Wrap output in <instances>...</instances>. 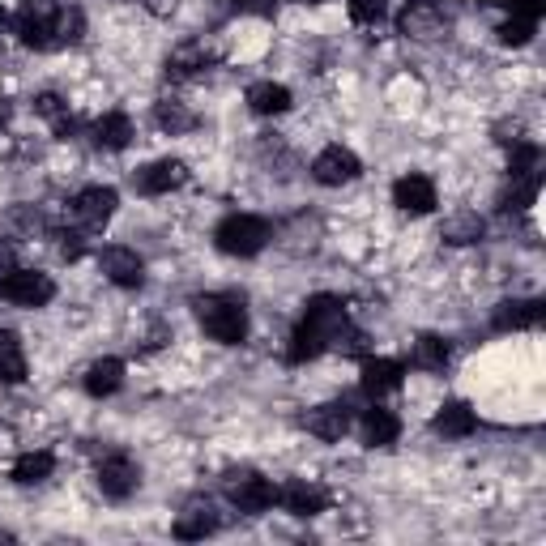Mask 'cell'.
Returning <instances> with one entry per match:
<instances>
[{"label": "cell", "mask_w": 546, "mask_h": 546, "mask_svg": "<svg viewBox=\"0 0 546 546\" xmlns=\"http://www.w3.org/2000/svg\"><path fill=\"white\" fill-rule=\"evenodd\" d=\"M359 158L342 150V146H329V150H320L316 154V163H312V180L316 184H325V188H342L350 180H359Z\"/></svg>", "instance_id": "8992f818"}, {"label": "cell", "mask_w": 546, "mask_h": 546, "mask_svg": "<svg viewBox=\"0 0 546 546\" xmlns=\"http://www.w3.org/2000/svg\"><path fill=\"white\" fill-rule=\"evenodd\" d=\"M444 30V9L431 0H410V9L401 13V35L410 39H436Z\"/></svg>", "instance_id": "5bb4252c"}, {"label": "cell", "mask_w": 546, "mask_h": 546, "mask_svg": "<svg viewBox=\"0 0 546 546\" xmlns=\"http://www.w3.org/2000/svg\"><path fill=\"white\" fill-rule=\"evenodd\" d=\"M303 320H308V325H316L325 337H333L337 329L346 325V303L337 299V295H312L308 308H303Z\"/></svg>", "instance_id": "ac0fdd59"}, {"label": "cell", "mask_w": 546, "mask_h": 546, "mask_svg": "<svg viewBox=\"0 0 546 546\" xmlns=\"http://www.w3.org/2000/svg\"><path fill=\"white\" fill-rule=\"evenodd\" d=\"M231 5H244L248 9V5H256V0H231Z\"/></svg>", "instance_id": "f35d334b"}, {"label": "cell", "mask_w": 546, "mask_h": 546, "mask_svg": "<svg viewBox=\"0 0 546 546\" xmlns=\"http://www.w3.org/2000/svg\"><path fill=\"white\" fill-rule=\"evenodd\" d=\"M99 265L107 273V282L124 286V291H137V286L146 282V265H141V256L133 248H103Z\"/></svg>", "instance_id": "30bf717a"}, {"label": "cell", "mask_w": 546, "mask_h": 546, "mask_svg": "<svg viewBox=\"0 0 546 546\" xmlns=\"http://www.w3.org/2000/svg\"><path fill=\"white\" fill-rule=\"evenodd\" d=\"M154 120H158V128L163 133H171V137H180V133H192L197 128V116L188 111V103H180V99H163L154 107Z\"/></svg>", "instance_id": "f1b7e54d"}, {"label": "cell", "mask_w": 546, "mask_h": 546, "mask_svg": "<svg viewBox=\"0 0 546 546\" xmlns=\"http://www.w3.org/2000/svg\"><path fill=\"white\" fill-rule=\"evenodd\" d=\"M329 350V337L320 333L316 325H308V320H299L295 325V333H291V346H286V359L291 363H312V359H320Z\"/></svg>", "instance_id": "d6986e66"}, {"label": "cell", "mask_w": 546, "mask_h": 546, "mask_svg": "<svg viewBox=\"0 0 546 546\" xmlns=\"http://www.w3.org/2000/svg\"><path fill=\"white\" fill-rule=\"evenodd\" d=\"M431 427H436L440 436H448V440H461V436H470V431L478 427V419H474V410L465 406V401H448Z\"/></svg>", "instance_id": "603a6c76"}, {"label": "cell", "mask_w": 546, "mask_h": 546, "mask_svg": "<svg viewBox=\"0 0 546 546\" xmlns=\"http://www.w3.org/2000/svg\"><path fill=\"white\" fill-rule=\"evenodd\" d=\"M303 427H308L316 440H342L350 431V410L346 406H316L303 414Z\"/></svg>", "instance_id": "e0dca14e"}, {"label": "cell", "mask_w": 546, "mask_h": 546, "mask_svg": "<svg viewBox=\"0 0 546 546\" xmlns=\"http://www.w3.org/2000/svg\"><path fill=\"white\" fill-rule=\"evenodd\" d=\"M116 201H120L116 188H82V192L73 197V218L82 222L86 231H99L103 222L116 214Z\"/></svg>", "instance_id": "ba28073f"}, {"label": "cell", "mask_w": 546, "mask_h": 546, "mask_svg": "<svg viewBox=\"0 0 546 546\" xmlns=\"http://www.w3.org/2000/svg\"><path fill=\"white\" fill-rule=\"evenodd\" d=\"M56 470V457L52 453H22L18 461H13V483H22V487H35V483H47Z\"/></svg>", "instance_id": "484cf974"}, {"label": "cell", "mask_w": 546, "mask_h": 546, "mask_svg": "<svg viewBox=\"0 0 546 546\" xmlns=\"http://www.w3.org/2000/svg\"><path fill=\"white\" fill-rule=\"evenodd\" d=\"M538 18H542V0H512V18L500 26V39L512 47L529 43L538 30Z\"/></svg>", "instance_id": "9a60e30c"}, {"label": "cell", "mask_w": 546, "mask_h": 546, "mask_svg": "<svg viewBox=\"0 0 546 546\" xmlns=\"http://www.w3.org/2000/svg\"><path fill=\"white\" fill-rule=\"evenodd\" d=\"M137 483H141V474L128 457H107L99 465V491L107 495V500H128V495L137 491Z\"/></svg>", "instance_id": "8fae6325"}, {"label": "cell", "mask_w": 546, "mask_h": 546, "mask_svg": "<svg viewBox=\"0 0 546 546\" xmlns=\"http://www.w3.org/2000/svg\"><path fill=\"white\" fill-rule=\"evenodd\" d=\"M397 431H401V423H397L393 410L372 406V410L363 414V444H367V448H389V444L397 440Z\"/></svg>", "instance_id": "44dd1931"}, {"label": "cell", "mask_w": 546, "mask_h": 546, "mask_svg": "<svg viewBox=\"0 0 546 546\" xmlns=\"http://www.w3.org/2000/svg\"><path fill=\"white\" fill-rule=\"evenodd\" d=\"M363 389L372 397L401 389V363L397 359H363Z\"/></svg>", "instance_id": "ffe728a7"}, {"label": "cell", "mask_w": 546, "mask_h": 546, "mask_svg": "<svg viewBox=\"0 0 546 546\" xmlns=\"http://www.w3.org/2000/svg\"><path fill=\"white\" fill-rule=\"evenodd\" d=\"M192 312H197L201 329L222 346H239L248 337V312L231 295H201V299H192Z\"/></svg>", "instance_id": "6da1fadb"}, {"label": "cell", "mask_w": 546, "mask_h": 546, "mask_svg": "<svg viewBox=\"0 0 546 546\" xmlns=\"http://www.w3.org/2000/svg\"><path fill=\"white\" fill-rule=\"evenodd\" d=\"M295 5H320V0H295Z\"/></svg>", "instance_id": "ab89813d"}, {"label": "cell", "mask_w": 546, "mask_h": 546, "mask_svg": "<svg viewBox=\"0 0 546 546\" xmlns=\"http://www.w3.org/2000/svg\"><path fill=\"white\" fill-rule=\"evenodd\" d=\"M9 269H18V248H13L9 239H0V278H5Z\"/></svg>", "instance_id": "8d00e7d4"}, {"label": "cell", "mask_w": 546, "mask_h": 546, "mask_svg": "<svg viewBox=\"0 0 546 546\" xmlns=\"http://www.w3.org/2000/svg\"><path fill=\"white\" fill-rule=\"evenodd\" d=\"M278 504L291 512V517H316V512H325V504H329V495L320 491V487H312V483H286L282 491H278Z\"/></svg>", "instance_id": "2e32d148"}, {"label": "cell", "mask_w": 546, "mask_h": 546, "mask_svg": "<svg viewBox=\"0 0 546 546\" xmlns=\"http://www.w3.org/2000/svg\"><path fill=\"white\" fill-rule=\"evenodd\" d=\"M269 222L265 218H252V214H231L218 222L214 231V244L227 252V256H256L269 244Z\"/></svg>", "instance_id": "7a4b0ae2"}, {"label": "cell", "mask_w": 546, "mask_h": 546, "mask_svg": "<svg viewBox=\"0 0 546 546\" xmlns=\"http://www.w3.org/2000/svg\"><path fill=\"white\" fill-rule=\"evenodd\" d=\"M329 346H333V350H342V355H367V333L355 329V325L346 320V325L329 337Z\"/></svg>", "instance_id": "836d02e7"}, {"label": "cell", "mask_w": 546, "mask_h": 546, "mask_svg": "<svg viewBox=\"0 0 546 546\" xmlns=\"http://www.w3.org/2000/svg\"><path fill=\"white\" fill-rule=\"evenodd\" d=\"M393 205L401 214H431L436 210V184L427 180V175H401L393 184Z\"/></svg>", "instance_id": "9c48e42d"}, {"label": "cell", "mask_w": 546, "mask_h": 546, "mask_svg": "<svg viewBox=\"0 0 546 546\" xmlns=\"http://www.w3.org/2000/svg\"><path fill=\"white\" fill-rule=\"evenodd\" d=\"M52 295H56V282L39 269H9L0 278V299L18 303V308H43V303H52Z\"/></svg>", "instance_id": "3957f363"}, {"label": "cell", "mask_w": 546, "mask_h": 546, "mask_svg": "<svg viewBox=\"0 0 546 546\" xmlns=\"http://www.w3.org/2000/svg\"><path fill=\"white\" fill-rule=\"evenodd\" d=\"M5 22H9V18H5V9H0V35H5Z\"/></svg>", "instance_id": "74e56055"}, {"label": "cell", "mask_w": 546, "mask_h": 546, "mask_svg": "<svg viewBox=\"0 0 546 546\" xmlns=\"http://www.w3.org/2000/svg\"><path fill=\"white\" fill-rule=\"evenodd\" d=\"M218 529V512L210 500H188L184 512L175 517V538H184V542H201V538H210Z\"/></svg>", "instance_id": "7c38bea8"}, {"label": "cell", "mask_w": 546, "mask_h": 546, "mask_svg": "<svg viewBox=\"0 0 546 546\" xmlns=\"http://www.w3.org/2000/svg\"><path fill=\"white\" fill-rule=\"evenodd\" d=\"M18 35L26 47H56V9L52 0H26V9L18 13Z\"/></svg>", "instance_id": "5b68a950"}, {"label": "cell", "mask_w": 546, "mask_h": 546, "mask_svg": "<svg viewBox=\"0 0 546 546\" xmlns=\"http://www.w3.org/2000/svg\"><path fill=\"white\" fill-rule=\"evenodd\" d=\"M227 495H231V504L239 512H248V517H261V512H269L273 504H278V487H273L269 478L252 474V470L227 474Z\"/></svg>", "instance_id": "277c9868"}, {"label": "cell", "mask_w": 546, "mask_h": 546, "mask_svg": "<svg viewBox=\"0 0 546 546\" xmlns=\"http://www.w3.org/2000/svg\"><path fill=\"white\" fill-rule=\"evenodd\" d=\"M124 384V363L120 359H99L86 372V393L90 397H111Z\"/></svg>", "instance_id": "4316f807"}, {"label": "cell", "mask_w": 546, "mask_h": 546, "mask_svg": "<svg viewBox=\"0 0 546 546\" xmlns=\"http://www.w3.org/2000/svg\"><path fill=\"white\" fill-rule=\"evenodd\" d=\"M82 30H86L82 9H56V47L77 43V39H82Z\"/></svg>", "instance_id": "d6a6232c"}, {"label": "cell", "mask_w": 546, "mask_h": 546, "mask_svg": "<svg viewBox=\"0 0 546 546\" xmlns=\"http://www.w3.org/2000/svg\"><path fill=\"white\" fill-rule=\"evenodd\" d=\"M26 380V355L18 333L0 329V384H22Z\"/></svg>", "instance_id": "cb8c5ba5"}, {"label": "cell", "mask_w": 546, "mask_h": 546, "mask_svg": "<svg viewBox=\"0 0 546 546\" xmlns=\"http://www.w3.org/2000/svg\"><path fill=\"white\" fill-rule=\"evenodd\" d=\"M0 124H5V116H0Z\"/></svg>", "instance_id": "60d3db41"}, {"label": "cell", "mask_w": 546, "mask_h": 546, "mask_svg": "<svg viewBox=\"0 0 546 546\" xmlns=\"http://www.w3.org/2000/svg\"><path fill=\"white\" fill-rule=\"evenodd\" d=\"M538 184H542L538 171H512V184L500 192V210H525L538 197Z\"/></svg>", "instance_id": "83f0119b"}, {"label": "cell", "mask_w": 546, "mask_h": 546, "mask_svg": "<svg viewBox=\"0 0 546 546\" xmlns=\"http://www.w3.org/2000/svg\"><path fill=\"white\" fill-rule=\"evenodd\" d=\"M414 367H423V372H444L448 367V342L436 333H423L414 337Z\"/></svg>", "instance_id": "4dcf8cb0"}, {"label": "cell", "mask_w": 546, "mask_h": 546, "mask_svg": "<svg viewBox=\"0 0 546 546\" xmlns=\"http://www.w3.org/2000/svg\"><path fill=\"white\" fill-rule=\"evenodd\" d=\"M483 231H487V222L478 218L474 210H457L453 218L444 222L440 235L448 239V244H478V239H483Z\"/></svg>", "instance_id": "f546056e"}, {"label": "cell", "mask_w": 546, "mask_h": 546, "mask_svg": "<svg viewBox=\"0 0 546 546\" xmlns=\"http://www.w3.org/2000/svg\"><path fill=\"white\" fill-rule=\"evenodd\" d=\"M205 64H210L205 47H180V52L167 60V77H171V82H188V77H197Z\"/></svg>", "instance_id": "1f68e13d"}, {"label": "cell", "mask_w": 546, "mask_h": 546, "mask_svg": "<svg viewBox=\"0 0 546 546\" xmlns=\"http://www.w3.org/2000/svg\"><path fill=\"white\" fill-rule=\"evenodd\" d=\"M184 180H188V167L180 163V158H158V163L141 167V171L133 175L137 192H146V197H163V192L184 188Z\"/></svg>", "instance_id": "52a82bcc"}, {"label": "cell", "mask_w": 546, "mask_h": 546, "mask_svg": "<svg viewBox=\"0 0 546 546\" xmlns=\"http://www.w3.org/2000/svg\"><path fill=\"white\" fill-rule=\"evenodd\" d=\"M248 107L256 116H282V111H291V90L278 82H256L248 90Z\"/></svg>", "instance_id": "7402d4cb"}, {"label": "cell", "mask_w": 546, "mask_h": 546, "mask_svg": "<svg viewBox=\"0 0 546 546\" xmlns=\"http://www.w3.org/2000/svg\"><path fill=\"white\" fill-rule=\"evenodd\" d=\"M546 308L538 299H508L495 308V329L500 333H521V329H538Z\"/></svg>", "instance_id": "4fadbf2b"}, {"label": "cell", "mask_w": 546, "mask_h": 546, "mask_svg": "<svg viewBox=\"0 0 546 546\" xmlns=\"http://www.w3.org/2000/svg\"><path fill=\"white\" fill-rule=\"evenodd\" d=\"M384 13H389V0H350V18H355L359 26L384 22Z\"/></svg>", "instance_id": "e575fe53"}, {"label": "cell", "mask_w": 546, "mask_h": 546, "mask_svg": "<svg viewBox=\"0 0 546 546\" xmlns=\"http://www.w3.org/2000/svg\"><path fill=\"white\" fill-rule=\"evenodd\" d=\"M56 239H60V256H69V261H77V256H82V248H86L77 231H60Z\"/></svg>", "instance_id": "d590c367"}, {"label": "cell", "mask_w": 546, "mask_h": 546, "mask_svg": "<svg viewBox=\"0 0 546 546\" xmlns=\"http://www.w3.org/2000/svg\"><path fill=\"white\" fill-rule=\"evenodd\" d=\"M94 141H99L103 150H124L128 141H133V120H128L124 111H107V116L94 124Z\"/></svg>", "instance_id": "d4e9b609"}]
</instances>
